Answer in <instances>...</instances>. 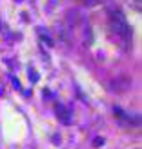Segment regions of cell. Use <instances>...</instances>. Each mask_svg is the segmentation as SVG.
I'll use <instances>...</instances> for the list:
<instances>
[{
    "label": "cell",
    "mask_w": 142,
    "mask_h": 149,
    "mask_svg": "<svg viewBox=\"0 0 142 149\" xmlns=\"http://www.w3.org/2000/svg\"><path fill=\"white\" fill-rule=\"evenodd\" d=\"M110 25H112V31L117 36H122V38L129 36V27H128V22H126L122 11L115 9V11L110 13Z\"/></svg>",
    "instance_id": "obj_1"
},
{
    "label": "cell",
    "mask_w": 142,
    "mask_h": 149,
    "mask_svg": "<svg viewBox=\"0 0 142 149\" xmlns=\"http://www.w3.org/2000/svg\"><path fill=\"white\" fill-rule=\"evenodd\" d=\"M56 113L59 115V119H61L65 124H70V111L65 108L63 104H58V106H56Z\"/></svg>",
    "instance_id": "obj_2"
},
{
    "label": "cell",
    "mask_w": 142,
    "mask_h": 149,
    "mask_svg": "<svg viewBox=\"0 0 142 149\" xmlns=\"http://www.w3.org/2000/svg\"><path fill=\"white\" fill-rule=\"evenodd\" d=\"M0 93H2V86H0Z\"/></svg>",
    "instance_id": "obj_3"
}]
</instances>
